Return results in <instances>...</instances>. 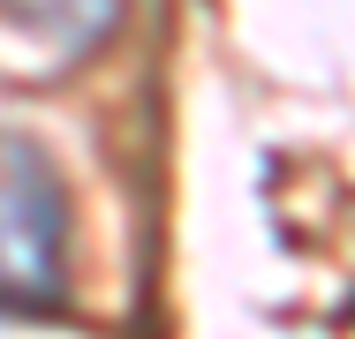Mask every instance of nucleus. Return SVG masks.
Listing matches in <instances>:
<instances>
[{"instance_id":"f257e3e1","label":"nucleus","mask_w":355,"mask_h":339,"mask_svg":"<svg viewBox=\"0 0 355 339\" xmlns=\"http://www.w3.org/2000/svg\"><path fill=\"white\" fill-rule=\"evenodd\" d=\"M69 302V181L53 151L0 129V317H53Z\"/></svg>"},{"instance_id":"f03ea898","label":"nucleus","mask_w":355,"mask_h":339,"mask_svg":"<svg viewBox=\"0 0 355 339\" xmlns=\"http://www.w3.org/2000/svg\"><path fill=\"white\" fill-rule=\"evenodd\" d=\"M0 23L46 68H69L121 23V0H0Z\"/></svg>"}]
</instances>
